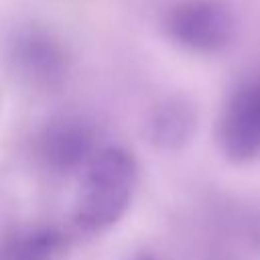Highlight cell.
I'll list each match as a JSON object with an SVG mask.
<instances>
[{
	"label": "cell",
	"mask_w": 260,
	"mask_h": 260,
	"mask_svg": "<svg viewBox=\"0 0 260 260\" xmlns=\"http://www.w3.org/2000/svg\"><path fill=\"white\" fill-rule=\"evenodd\" d=\"M138 183V165L132 152L106 146L95 152L83 171L73 221L81 232L95 234L114 225L128 211Z\"/></svg>",
	"instance_id": "cell-1"
},
{
	"label": "cell",
	"mask_w": 260,
	"mask_h": 260,
	"mask_svg": "<svg viewBox=\"0 0 260 260\" xmlns=\"http://www.w3.org/2000/svg\"><path fill=\"white\" fill-rule=\"evenodd\" d=\"M165 35L185 51L213 55L236 35V16L223 0H177L162 16Z\"/></svg>",
	"instance_id": "cell-2"
},
{
	"label": "cell",
	"mask_w": 260,
	"mask_h": 260,
	"mask_svg": "<svg viewBox=\"0 0 260 260\" xmlns=\"http://www.w3.org/2000/svg\"><path fill=\"white\" fill-rule=\"evenodd\" d=\"M98 152V134L91 122L79 116L51 120L37 136V156L55 175L85 171Z\"/></svg>",
	"instance_id": "cell-3"
},
{
	"label": "cell",
	"mask_w": 260,
	"mask_h": 260,
	"mask_svg": "<svg viewBox=\"0 0 260 260\" xmlns=\"http://www.w3.org/2000/svg\"><path fill=\"white\" fill-rule=\"evenodd\" d=\"M10 61L26 81L51 87L63 81L69 69L65 45L47 28L24 26L10 39Z\"/></svg>",
	"instance_id": "cell-4"
},
{
	"label": "cell",
	"mask_w": 260,
	"mask_h": 260,
	"mask_svg": "<svg viewBox=\"0 0 260 260\" xmlns=\"http://www.w3.org/2000/svg\"><path fill=\"white\" fill-rule=\"evenodd\" d=\"M219 144L236 162L260 154V79L242 83L230 95L219 118Z\"/></svg>",
	"instance_id": "cell-5"
},
{
	"label": "cell",
	"mask_w": 260,
	"mask_h": 260,
	"mask_svg": "<svg viewBox=\"0 0 260 260\" xmlns=\"http://www.w3.org/2000/svg\"><path fill=\"white\" fill-rule=\"evenodd\" d=\"M67 246L65 234L47 223L20 228L0 242V260H57Z\"/></svg>",
	"instance_id": "cell-6"
},
{
	"label": "cell",
	"mask_w": 260,
	"mask_h": 260,
	"mask_svg": "<svg viewBox=\"0 0 260 260\" xmlns=\"http://www.w3.org/2000/svg\"><path fill=\"white\" fill-rule=\"evenodd\" d=\"M195 116L191 108L183 102H167L162 104L150 118V138L167 148L181 146L193 132Z\"/></svg>",
	"instance_id": "cell-7"
},
{
	"label": "cell",
	"mask_w": 260,
	"mask_h": 260,
	"mask_svg": "<svg viewBox=\"0 0 260 260\" xmlns=\"http://www.w3.org/2000/svg\"><path fill=\"white\" fill-rule=\"evenodd\" d=\"M136 260H156V258H152V256H140V258H136Z\"/></svg>",
	"instance_id": "cell-8"
}]
</instances>
